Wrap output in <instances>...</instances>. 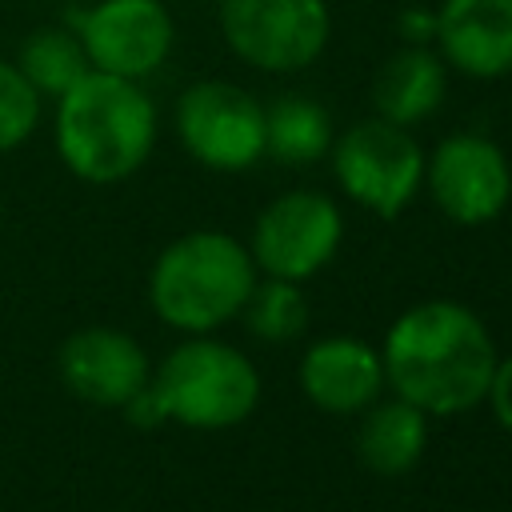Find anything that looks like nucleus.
<instances>
[{
    "label": "nucleus",
    "mask_w": 512,
    "mask_h": 512,
    "mask_svg": "<svg viewBox=\"0 0 512 512\" xmlns=\"http://www.w3.org/2000/svg\"><path fill=\"white\" fill-rule=\"evenodd\" d=\"M332 148V120L308 96H280L264 108V156L280 164H312Z\"/></svg>",
    "instance_id": "16"
},
{
    "label": "nucleus",
    "mask_w": 512,
    "mask_h": 512,
    "mask_svg": "<svg viewBox=\"0 0 512 512\" xmlns=\"http://www.w3.org/2000/svg\"><path fill=\"white\" fill-rule=\"evenodd\" d=\"M444 92H448V64L432 44H404L380 64L372 80L376 116L400 128L428 120L444 104Z\"/></svg>",
    "instance_id": "14"
},
{
    "label": "nucleus",
    "mask_w": 512,
    "mask_h": 512,
    "mask_svg": "<svg viewBox=\"0 0 512 512\" xmlns=\"http://www.w3.org/2000/svg\"><path fill=\"white\" fill-rule=\"evenodd\" d=\"M24 80L44 96V100H56L64 96L92 64L84 56V44L76 36V28H36L24 36V44L16 48V60H12Z\"/></svg>",
    "instance_id": "17"
},
{
    "label": "nucleus",
    "mask_w": 512,
    "mask_h": 512,
    "mask_svg": "<svg viewBox=\"0 0 512 512\" xmlns=\"http://www.w3.org/2000/svg\"><path fill=\"white\" fill-rule=\"evenodd\" d=\"M72 28L88 64L124 80L152 76L176 44V24L164 0H92Z\"/></svg>",
    "instance_id": "10"
},
{
    "label": "nucleus",
    "mask_w": 512,
    "mask_h": 512,
    "mask_svg": "<svg viewBox=\"0 0 512 512\" xmlns=\"http://www.w3.org/2000/svg\"><path fill=\"white\" fill-rule=\"evenodd\" d=\"M148 388L164 412V424H184L196 432L236 428L260 404L256 364L208 332L176 344L160 368H152Z\"/></svg>",
    "instance_id": "4"
},
{
    "label": "nucleus",
    "mask_w": 512,
    "mask_h": 512,
    "mask_svg": "<svg viewBox=\"0 0 512 512\" xmlns=\"http://www.w3.org/2000/svg\"><path fill=\"white\" fill-rule=\"evenodd\" d=\"M432 48L472 80L512 72V0H440L432 12Z\"/></svg>",
    "instance_id": "12"
},
{
    "label": "nucleus",
    "mask_w": 512,
    "mask_h": 512,
    "mask_svg": "<svg viewBox=\"0 0 512 512\" xmlns=\"http://www.w3.org/2000/svg\"><path fill=\"white\" fill-rule=\"evenodd\" d=\"M424 184L448 220L476 228L508 208L512 164L496 140L480 132H456L444 136L432 156H424Z\"/></svg>",
    "instance_id": "9"
},
{
    "label": "nucleus",
    "mask_w": 512,
    "mask_h": 512,
    "mask_svg": "<svg viewBox=\"0 0 512 512\" xmlns=\"http://www.w3.org/2000/svg\"><path fill=\"white\" fill-rule=\"evenodd\" d=\"M252 284L256 264L248 244H240L228 232L200 228L176 236L152 260L148 304L168 328L204 336L240 316Z\"/></svg>",
    "instance_id": "3"
},
{
    "label": "nucleus",
    "mask_w": 512,
    "mask_h": 512,
    "mask_svg": "<svg viewBox=\"0 0 512 512\" xmlns=\"http://www.w3.org/2000/svg\"><path fill=\"white\" fill-rule=\"evenodd\" d=\"M332 172L348 200L392 220L424 184V148L416 136L384 116L360 120L332 136Z\"/></svg>",
    "instance_id": "5"
},
{
    "label": "nucleus",
    "mask_w": 512,
    "mask_h": 512,
    "mask_svg": "<svg viewBox=\"0 0 512 512\" xmlns=\"http://www.w3.org/2000/svg\"><path fill=\"white\" fill-rule=\"evenodd\" d=\"M244 328L268 344H284L292 336L304 332L308 324V304L300 296V288L292 280H280V276H268V280H256L244 308Z\"/></svg>",
    "instance_id": "18"
},
{
    "label": "nucleus",
    "mask_w": 512,
    "mask_h": 512,
    "mask_svg": "<svg viewBox=\"0 0 512 512\" xmlns=\"http://www.w3.org/2000/svg\"><path fill=\"white\" fill-rule=\"evenodd\" d=\"M384 384L424 416H460L488 396L496 344L484 320L456 300H424L400 312L380 348Z\"/></svg>",
    "instance_id": "1"
},
{
    "label": "nucleus",
    "mask_w": 512,
    "mask_h": 512,
    "mask_svg": "<svg viewBox=\"0 0 512 512\" xmlns=\"http://www.w3.org/2000/svg\"><path fill=\"white\" fill-rule=\"evenodd\" d=\"M220 36L256 72H300L332 36L324 0H220Z\"/></svg>",
    "instance_id": "6"
},
{
    "label": "nucleus",
    "mask_w": 512,
    "mask_h": 512,
    "mask_svg": "<svg viewBox=\"0 0 512 512\" xmlns=\"http://www.w3.org/2000/svg\"><path fill=\"white\" fill-rule=\"evenodd\" d=\"M500 420V428L512 432V356L496 360V372H492V384H488V396H484Z\"/></svg>",
    "instance_id": "20"
},
{
    "label": "nucleus",
    "mask_w": 512,
    "mask_h": 512,
    "mask_svg": "<svg viewBox=\"0 0 512 512\" xmlns=\"http://www.w3.org/2000/svg\"><path fill=\"white\" fill-rule=\"evenodd\" d=\"M428 444V416L408 400H372L364 408L356 452L376 476H400L416 468Z\"/></svg>",
    "instance_id": "15"
},
{
    "label": "nucleus",
    "mask_w": 512,
    "mask_h": 512,
    "mask_svg": "<svg viewBox=\"0 0 512 512\" xmlns=\"http://www.w3.org/2000/svg\"><path fill=\"white\" fill-rule=\"evenodd\" d=\"M56 368L64 388L96 408H124L152 376L140 340L104 324L76 328L72 336H64L56 352Z\"/></svg>",
    "instance_id": "11"
},
{
    "label": "nucleus",
    "mask_w": 512,
    "mask_h": 512,
    "mask_svg": "<svg viewBox=\"0 0 512 512\" xmlns=\"http://www.w3.org/2000/svg\"><path fill=\"white\" fill-rule=\"evenodd\" d=\"M44 120V96L24 80V72L0 56V152H16L32 140Z\"/></svg>",
    "instance_id": "19"
},
{
    "label": "nucleus",
    "mask_w": 512,
    "mask_h": 512,
    "mask_svg": "<svg viewBox=\"0 0 512 512\" xmlns=\"http://www.w3.org/2000/svg\"><path fill=\"white\" fill-rule=\"evenodd\" d=\"M304 396L332 416H356L384 392V360L368 340L324 336L300 356Z\"/></svg>",
    "instance_id": "13"
},
{
    "label": "nucleus",
    "mask_w": 512,
    "mask_h": 512,
    "mask_svg": "<svg viewBox=\"0 0 512 512\" xmlns=\"http://www.w3.org/2000/svg\"><path fill=\"white\" fill-rule=\"evenodd\" d=\"M52 104V144L76 180L120 184L148 164L160 124L140 80L88 68Z\"/></svg>",
    "instance_id": "2"
},
{
    "label": "nucleus",
    "mask_w": 512,
    "mask_h": 512,
    "mask_svg": "<svg viewBox=\"0 0 512 512\" xmlns=\"http://www.w3.org/2000/svg\"><path fill=\"white\" fill-rule=\"evenodd\" d=\"M340 236H344V220L336 200L312 188H296L276 196L256 216L248 252L256 272L300 284L336 256Z\"/></svg>",
    "instance_id": "8"
},
{
    "label": "nucleus",
    "mask_w": 512,
    "mask_h": 512,
    "mask_svg": "<svg viewBox=\"0 0 512 512\" xmlns=\"http://www.w3.org/2000/svg\"><path fill=\"white\" fill-rule=\"evenodd\" d=\"M184 152L212 172H244L264 156V104L228 80H196L176 100Z\"/></svg>",
    "instance_id": "7"
}]
</instances>
